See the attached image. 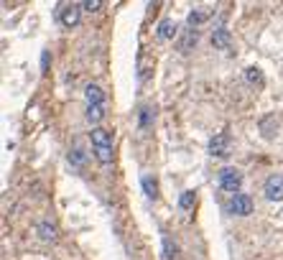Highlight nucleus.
Returning <instances> with one entry per match:
<instances>
[{
    "instance_id": "nucleus-2",
    "label": "nucleus",
    "mask_w": 283,
    "mask_h": 260,
    "mask_svg": "<svg viewBox=\"0 0 283 260\" xmlns=\"http://www.w3.org/2000/svg\"><path fill=\"white\" fill-rule=\"evenodd\" d=\"M263 194L268 201H283V174H270L263 184Z\"/></svg>"
},
{
    "instance_id": "nucleus-11",
    "label": "nucleus",
    "mask_w": 283,
    "mask_h": 260,
    "mask_svg": "<svg viewBox=\"0 0 283 260\" xmlns=\"http://www.w3.org/2000/svg\"><path fill=\"white\" fill-rule=\"evenodd\" d=\"M212 46L214 49H227L230 46V31H227V26H217L212 31Z\"/></svg>"
},
{
    "instance_id": "nucleus-3",
    "label": "nucleus",
    "mask_w": 283,
    "mask_h": 260,
    "mask_svg": "<svg viewBox=\"0 0 283 260\" xmlns=\"http://www.w3.org/2000/svg\"><path fill=\"white\" fill-rule=\"evenodd\" d=\"M82 3H69V6H64L62 11H59V21H62V26L64 28H77L79 26V21H82Z\"/></svg>"
},
{
    "instance_id": "nucleus-9",
    "label": "nucleus",
    "mask_w": 283,
    "mask_h": 260,
    "mask_svg": "<svg viewBox=\"0 0 283 260\" xmlns=\"http://www.w3.org/2000/svg\"><path fill=\"white\" fill-rule=\"evenodd\" d=\"M196 41H199L196 28H186V31L181 34V39H179V51H181V54H189V51L196 46Z\"/></svg>"
},
{
    "instance_id": "nucleus-17",
    "label": "nucleus",
    "mask_w": 283,
    "mask_h": 260,
    "mask_svg": "<svg viewBox=\"0 0 283 260\" xmlns=\"http://www.w3.org/2000/svg\"><path fill=\"white\" fill-rule=\"evenodd\" d=\"M140 184H143V189H146V196H148V199H156V196H158L156 179H151V176H143V179H140Z\"/></svg>"
},
{
    "instance_id": "nucleus-16",
    "label": "nucleus",
    "mask_w": 283,
    "mask_h": 260,
    "mask_svg": "<svg viewBox=\"0 0 283 260\" xmlns=\"http://www.w3.org/2000/svg\"><path fill=\"white\" fill-rule=\"evenodd\" d=\"M153 118H156V112H153V107H148V105H143V107H140V115H138V123H140V128H148V125L153 123Z\"/></svg>"
},
{
    "instance_id": "nucleus-8",
    "label": "nucleus",
    "mask_w": 283,
    "mask_h": 260,
    "mask_svg": "<svg viewBox=\"0 0 283 260\" xmlns=\"http://www.w3.org/2000/svg\"><path fill=\"white\" fill-rule=\"evenodd\" d=\"M176 36V23L171 18H161L158 26H156V39L158 41H171Z\"/></svg>"
},
{
    "instance_id": "nucleus-4",
    "label": "nucleus",
    "mask_w": 283,
    "mask_h": 260,
    "mask_svg": "<svg viewBox=\"0 0 283 260\" xmlns=\"http://www.w3.org/2000/svg\"><path fill=\"white\" fill-rule=\"evenodd\" d=\"M230 214H235V217H247V214H252V196L250 194H235L232 199H230Z\"/></svg>"
},
{
    "instance_id": "nucleus-13",
    "label": "nucleus",
    "mask_w": 283,
    "mask_h": 260,
    "mask_svg": "<svg viewBox=\"0 0 283 260\" xmlns=\"http://www.w3.org/2000/svg\"><path fill=\"white\" fill-rule=\"evenodd\" d=\"M84 118H87V123H92L97 128V123H102V118H105V105H87Z\"/></svg>"
},
{
    "instance_id": "nucleus-20",
    "label": "nucleus",
    "mask_w": 283,
    "mask_h": 260,
    "mask_svg": "<svg viewBox=\"0 0 283 260\" xmlns=\"http://www.w3.org/2000/svg\"><path fill=\"white\" fill-rule=\"evenodd\" d=\"M176 257V242H171L168 235H163V260H174Z\"/></svg>"
},
{
    "instance_id": "nucleus-15",
    "label": "nucleus",
    "mask_w": 283,
    "mask_h": 260,
    "mask_svg": "<svg viewBox=\"0 0 283 260\" xmlns=\"http://www.w3.org/2000/svg\"><path fill=\"white\" fill-rule=\"evenodd\" d=\"M92 153H95V158H97L102 166H110V163H112V148H107V146H97V148H92Z\"/></svg>"
},
{
    "instance_id": "nucleus-14",
    "label": "nucleus",
    "mask_w": 283,
    "mask_h": 260,
    "mask_svg": "<svg viewBox=\"0 0 283 260\" xmlns=\"http://www.w3.org/2000/svg\"><path fill=\"white\" fill-rule=\"evenodd\" d=\"M245 82L252 84V87H263V84H265L263 72H260L258 67H247V69H245Z\"/></svg>"
},
{
    "instance_id": "nucleus-21",
    "label": "nucleus",
    "mask_w": 283,
    "mask_h": 260,
    "mask_svg": "<svg viewBox=\"0 0 283 260\" xmlns=\"http://www.w3.org/2000/svg\"><path fill=\"white\" fill-rule=\"evenodd\" d=\"M102 6H105L102 0H84V3H82V8H84V11H92V13H95V11H100Z\"/></svg>"
},
{
    "instance_id": "nucleus-1",
    "label": "nucleus",
    "mask_w": 283,
    "mask_h": 260,
    "mask_svg": "<svg viewBox=\"0 0 283 260\" xmlns=\"http://www.w3.org/2000/svg\"><path fill=\"white\" fill-rule=\"evenodd\" d=\"M217 181H219V186H222L224 191H230L232 196L240 194V189H242V174H240L235 166L219 168V171H217Z\"/></svg>"
},
{
    "instance_id": "nucleus-10",
    "label": "nucleus",
    "mask_w": 283,
    "mask_h": 260,
    "mask_svg": "<svg viewBox=\"0 0 283 260\" xmlns=\"http://www.w3.org/2000/svg\"><path fill=\"white\" fill-rule=\"evenodd\" d=\"M90 140H92V148H97V146H107V148H112V133L105 130V128H92Z\"/></svg>"
},
{
    "instance_id": "nucleus-7",
    "label": "nucleus",
    "mask_w": 283,
    "mask_h": 260,
    "mask_svg": "<svg viewBox=\"0 0 283 260\" xmlns=\"http://www.w3.org/2000/svg\"><path fill=\"white\" fill-rule=\"evenodd\" d=\"M209 16H212V11H209V8L196 6V8H191V11H189V16H186V26H189V28H196V26L207 23V21H209Z\"/></svg>"
},
{
    "instance_id": "nucleus-5",
    "label": "nucleus",
    "mask_w": 283,
    "mask_h": 260,
    "mask_svg": "<svg viewBox=\"0 0 283 260\" xmlns=\"http://www.w3.org/2000/svg\"><path fill=\"white\" fill-rule=\"evenodd\" d=\"M207 151H209V156H214V158H227V156H230V135H227V133H217V135L209 140Z\"/></svg>"
},
{
    "instance_id": "nucleus-18",
    "label": "nucleus",
    "mask_w": 283,
    "mask_h": 260,
    "mask_svg": "<svg viewBox=\"0 0 283 260\" xmlns=\"http://www.w3.org/2000/svg\"><path fill=\"white\" fill-rule=\"evenodd\" d=\"M84 161H87V153L82 148H72L69 151V163L72 166H84Z\"/></svg>"
},
{
    "instance_id": "nucleus-19",
    "label": "nucleus",
    "mask_w": 283,
    "mask_h": 260,
    "mask_svg": "<svg viewBox=\"0 0 283 260\" xmlns=\"http://www.w3.org/2000/svg\"><path fill=\"white\" fill-rule=\"evenodd\" d=\"M194 201H196V191H184L181 196H179V207L186 212V209H191L194 207Z\"/></svg>"
},
{
    "instance_id": "nucleus-12",
    "label": "nucleus",
    "mask_w": 283,
    "mask_h": 260,
    "mask_svg": "<svg viewBox=\"0 0 283 260\" xmlns=\"http://www.w3.org/2000/svg\"><path fill=\"white\" fill-rule=\"evenodd\" d=\"M84 100H87V105H105V92H102V87H100V84H87Z\"/></svg>"
},
{
    "instance_id": "nucleus-6",
    "label": "nucleus",
    "mask_w": 283,
    "mask_h": 260,
    "mask_svg": "<svg viewBox=\"0 0 283 260\" xmlns=\"http://www.w3.org/2000/svg\"><path fill=\"white\" fill-rule=\"evenodd\" d=\"M36 235H39V240H44V242H56V240H59V227H56V222H51V219H41V222L36 224Z\"/></svg>"
}]
</instances>
